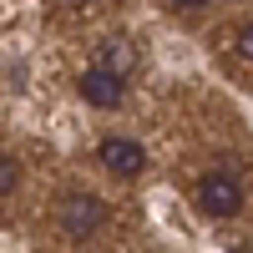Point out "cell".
<instances>
[{"mask_svg":"<svg viewBox=\"0 0 253 253\" xmlns=\"http://www.w3.org/2000/svg\"><path fill=\"white\" fill-rule=\"evenodd\" d=\"M56 228L66 238H96L107 228V203L96 193H66L61 208H56Z\"/></svg>","mask_w":253,"mask_h":253,"instance_id":"obj_1","label":"cell"},{"mask_svg":"<svg viewBox=\"0 0 253 253\" xmlns=\"http://www.w3.org/2000/svg\"><path fill=\"white\" fill-rule=\"evenodd\" d=\"M198 208H203V213L208 218H238L243 213V182L233 177V172H228V167H218V172H203L198 177Z\"/></svg>","mask_w":253,"mask_h":253,"instance_id":"obj_2","label":"cell"},{"mask_svg":"<svg viewBox=\"0 0 253 253\" xmlns=\"http://www.w3.org/2000/svg\"><path fill=\"white\" fill-rule=\"evenodd\" d=\"M91 66H96V71H107V76H117V81H132L137 66H142V51H137V41H132V36L112 31V36H101V41H96Z\"/></svg>","mask_w":253,"mask_h":253,"instance_id":"obj_3","label":"cell"},{"mask_svg":"<svg viewBox=\"0 0 253 253\" xmlns=\"http://www.w3.org/2000/svg\"><path fill=\"white\" fill-rule=\"evenodd\" d=\"M96 157H101V167H107L112 177H137V172H147V147L132 142V137H107V142L96 147Z\"/></svg>","mask_w":253,"mask_h":253,"instance_id":"obj_4","label":"cell"},{"mask_svg":"<svg viewBox=\"0 0 253 253\" xmlns=\"http://www.w3.org/2000/svg\"><path fill=\"white\" fill-rule=\"evenodd\" d=\"M76 86H81V101H91V107H122V96H126V81H117V76H107V71H96V66H86L76 76Z\"/></svg>","mask_w":253,"mask_h":253,"instance_id":"obj_5","label":"cell"},{"mask_svg":"<svg viewBox=\"0 0 253 253\" xmlns=\"http://www.w3.org/2000/svg\"><path fill=\"white\" fill-rule=\"evenodd\" d=\"M15 187H20V162L10 152H0V198H10Z\"/></svg>","mask_w":253,"mask_h":253,"instance_id":"obj_6","label":"cell"},{"mask_svg":"<svg viewBox=\"0 0 253 253\" xmlns=\"http://www.w3.org/2000/svg\"><path fill=\"white\" fill-rule=\"evenodd\" d=\"M233 51H238L243 61H253V20H248L243 31H233Z\"/></svg>","mask_w":253,"mask_h":253,"instance_id":"obj_7","label":"cell"},{"mask_svg":"<svg viewBox=\"0 0 253 253\" xmlns=\"http://www.w3.org/2000/svg\"><path fill=\"white\" fill-rule=\"evenodd\" d=\"M177 10H198V5H208V0H172Z\"/></svg>","mask_w":253,"mask_h":253,"instance_id":"obj_8","label":"cell"},{"mask_svg":"<svg viewBox=\"0 0 253 253\" xmlns=\"http://www.w3.org/2000/svg\"><path fill=\"white\" fill-rule=\"evenodd\" d=\"M233 253H243V248H233Z\"/></svg>","mask_w":253,"mask_h":253,"instance_id":"obj_9","label":"cell"}]
</instances>
